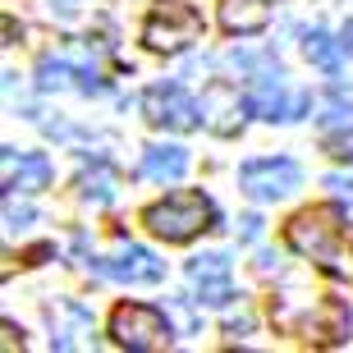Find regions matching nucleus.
I'll return each instance as SVG.
<instances>
[{
  "instance_id": "obj_1",
  "label": "nucleus",
  "mask_w": 353,
  "mask_h": 353,
  "mask_svg": "<svg viewBox=\"0 0 353 353\" xmlns=\"http://www.w3.org/2000/svg\"><path fill=\"white\" fill-rule=\"evenodd\" d=\"M285 239L299 257H312L316 266L335 271L340 266V248L349 243V225H344L340 207H307L285 225Z\"/></svg>"
},
{
  "instance_id": "obj_2",
  "label": "nucleus",
  "mask_w": 353,
  "mask_h": 353,
  "mask_svg": "<svg viewBox=\"0 0 353 353\" xmlns=\"http://www.w3.org/2000/svg\"><path fill=\"white\" fill-rule=\"evenodd\" d=\"M143 225L157 239H165V243H188V239H197L202 230L216 225V207H211L207 193L188 188V193H170V197H161V202H152L143 211Z\"/></svg>"
},
{
  "instance_id": "obj_3",
  "label": "nucleus",
  "mask_w": 353,
  "mask_h": 353,
  "mask_svg": "<svg viewBox=\"0 0 353 353\" xmlns=\"http://www.w3.org/2000/svg\"><path fill=\"white\" fill-rule=\"evenodd\" d=\"M197 37H202V14L193 5H183V0H157L152 14H147V23H143V41L152 51H165V55L193 46Z\"/></svg>"
},
{
  "instance_id": "obj_4",
  "label": "nucleus",
  "mask_w": 353,
  "mask_h": 353,
  "mask_svg": "<svg viewBox=\"0 0 353 353\" xmlns=\"http://www.w3.org/2000/svg\"><path fill=\"white\" fill-rule=\"evenodd\" d=\"M110 340L119 349H133V353H147V349H165L170 344V321L147 307V303H119L110 312Z\"/></svg>"
},
{
  "instance_id": "obj_5",
  "label": "nucleus",
  "mask_w": 353,
  "mask_h": 353,
  "mask_svg": "<svg viewBox=\"0 0 353 353\" xmlns=\"http://www.w3.org/2000/svg\"><path fill=\"white\" fill-rule=\"evenodd\" d=\"M299 183H303V170H299V161H289V157H257L239 165V188L248 197H257V202H280Z\"/></svg>"
},
{
  "instance_id": "obj_6",
  "label": "nucleus",
  "mask_w": 353,
  "mask_h": 353,
  "mask_svg": "<svg viewBox=\"0 0 353 353\" xmlns=\"http://www.w3.org/2000/svg\"><path fill=\"white\" fill-rule=\"evenodd\" d=\"M143 115H147V124H157V129L188 133V129L202 124V105H197L179 83H157V88L143 92Z\"/></svg>"
},
{
  "instance_id": "obj_7",
  "label": "nucleus",
  "mask_w": 353,
  "mask_h": 353,
  "mask_svg": "<svg viewBox=\"0 0 353 353\" xmlns=\"http://www.w3.org/2000/svg\"><path fill=\"white\" fill-rule=\"evenodd\" d=\"M307 105V97H294L289 101V92H285V79L280 74H257V79L248 83V92H243V110L257 119H299V110Z\"/></svg>"
},
{
  "instance_id": "obj_8",
  "label": "nucleus",
  "mask_w": 353,
  "mask_h": 353,
  "mask_svg": "<svg viewBox=\"0 0 353 353\" xmlns=\"http://www.w3.org/2000/svg\"><path fill=\"white\" fill-rule=\"evenodd\" d=\"M188 285H193L197 303H207V307H225V303L234 299L230 257H225V252H207V257H193V262H188Z\"/></svg>"
},
{
  "instance_id": "obj_9",
  "label": "nucleus",
  "mask_w": 353,
  "mask_h": 353,
  "mask_svg": "<svg viewBox=\"0 0 353 353\" xmlns=\"http://www.w3.org/2000/svg\"><path fill=\"white\" fill-rule=\"evenodd\" d=\"M97 271L110 275V280H124V285H157L161 275H165V266L147 248H138V243H119V252L110 262H97Z\"/></svg>"
},
{
  "instance_id": "obj_10",
  "label": "nucleus",
  "mask_w": 353,
  "mask_h": 353,
  "mask_svg": "<svg viewBox=\"0 0 353 353\" xmlns=\"http://www.w3.org/2000/svg\"><path fill=\"white\" fill-rule=\"evenodd\" d=\"M46 183H51V161L41 152H10L5 147V197L41 193Z\"/></svg>"
},
{
  "instance_id": "obj_11",
  "label": "nucleus",
  "mask_w": 353,
  "mask_h": 353,
  "mask_svg": "<svg viewBox=\"0 0 353 353\" xmlns=\"http://www.w3.org/2000/svg\"><path fill=\"white\" fill-rule=\"evenodd\" d=\"M69 83H74L79 92H88V97H101L105 92V79L97 74V69H79V65H69V60H51V55L37 65V88L41 92L69 88Z\"/></svg>"
},
{
  "instance_id": "obj_12",
  "label": "nucleus",
  "mask_w": 353,
  "mask_h": 353,
  "mask_svg": "<svg viewBox=\"0 0 353 353\" xmlns=\"http://www.w3.org/2000/svg\"><path fill=\"white\" fill-rule=\"evenodd\" d=\"M275 0H221V28L230 37H252L271 23Z\"/></svg>"
},
{
  "instance_id": "obj_13",
  "label": "nucleus",
  "mask_w": 353,
  "mask_h": 353,
  "mask_svg": "<svg viewBox=\"0 0 353 353\" xmlns=\"http://www.w3.org/2000/svg\"><path fill=\"white\" fill-rule=\"evenodd\" d=\"M321 143L330 157H353V105L330 101L321 115Z\"/></svg>"
},
{
  "instance_id": "obj_14",
  "label": "nucleus",
  "mask_w": 353,
  "mask_h": 353,
  "mask_svg": "<svg viewBox=\"0 0 353 353\" xmlns=\"http://www.w3.org/2000/svg\"><path fill=\"white\" fill-rule=\"evenodd\" d=\"M344 41H335L326 32V28H312V32H303V55L312 60L321 74H330V79H340V69H344Z\"/></svg>"
},
{
  "instance_id": "obj_15",
  "label": "nucleus",
  "mask_w": 353,
  "mask_h": 353,
  "mask_svg": "<svg viewBox=\"0 0 353 353\" xmlns=\"http://www.w3.org/2000/svg\"><path fill=\"white\" fill-rule=\"evenodd\" d=\"M183 170H188V152H183V147H174V143L147 147V152H143V174H147V179L174 183V179H183Z\"/></svg>"
},
{
  "instance_id": "obj_16",
  "label": "nucleus",
  "mask_w": 353,
  "mask_h": 353,
  "mask_svg": "<svg viewBox=\"0 0 353 353\" xmlns=\"http://www.w3.org/2000/svg\"><path fill=\"white\" fill-rule=\"evenodd\" d=\"M79 193L88 197V202H110V197H115V174L105 170V165H97V174L83 170L79 174Z\"/></svg>"
},
{
  "instance_id": "obj_17",
  "label": "nucleus",
  "mask_w": 353,
  "mask_h": 353,
  "mask_svg": "<svg viewBox=\"0 0 353 353\" xmlns=\"http://www.w3.org/2000/svg\"><path fill=\"white\" fill-rule=\"evenodd\" d=\"M326 188L340 197V202H349V207H353V165H349V170H330L326 174Z\"/></svg>"
},
{
  "instance_id": "obj_18",
  "label": "nucleus",
  "mask_w": 353,
  "mask_h": 353,
  "mask_svg": "<svg viewBox=\"0 0 353 353\" xmlns=\"http://www.w3.org/2000/svg\"><path fill=\"white\" fill-rule=\"evenodd\" d=\"M5 221L23 230V225H32V211H28V207H14V197H10V202H5Z\"/></svg>"
},
{
  "instance_id": "obj_19",
  "label": "nucleus",
  "mask_w": 353,
  "mask_h": 353,
  "mask_svg": "<svg viewBox=\"0 0 353 353\" xmlns=\"http://www.w3.org/2000/svg\"><path fill=\"white\" fill-rule=\"evenodd\" d=\"M340 41H344V46H349V51H353V19H349V23H344V37H340Z\"/></svg>"
},
{
  "instance_id": "obj_20",
  "label": "nucleus",
  "mask_w": 353,
  "mask_h": 353,
  "mask_svg": "<svg viewBox=\"0 0 353 353\" xmlns=\"http://www.w3.org/2000/svg\"><path fill=\"white\" fill-rule=\"evenodd\" d=\"M51 5H55V0H51ZM60 14L69 19V14H74V0H60Z\"/></svg>"
}]
</instances>
